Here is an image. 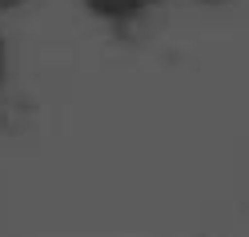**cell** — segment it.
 Returning a JSON list of instances; mask_svg holds the SVG:
<instances>
[{"instance_id":"1","label":"cell","mask_w":249,"mask_h":237,"mask_svg":"<svg viewBox=\"0 0 249 237\" xmlns=\"http://www.w3.org/2000/svg\"><path fill=\"white\" fill-rule=\"evenodd\" d=\"M105 8H124V4H137V0H101Z\"/></svg>"}]
</instances>
